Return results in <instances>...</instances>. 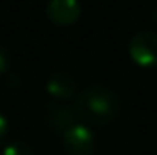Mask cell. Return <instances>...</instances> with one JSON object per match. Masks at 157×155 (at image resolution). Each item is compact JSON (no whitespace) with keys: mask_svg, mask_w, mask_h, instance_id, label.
I'll return each mask as SVG.
<instances>
[{"mask_svg":"<svg viewBox=\"0 0 157 155\" xmlns=\"http://www.w3.org/2000/svg\"><path fill=\"white\" fill-rule=\"evenodd\" d=\"M72 109L85 124L107 125L121 113V98L110 88L94 85L78 92L74 98Z\"/></svg>","mask_w":157,"mask_h":155,"instance_id":"1","label":"cell"},{"mask_svg":"<svg viewBox=\"0 0 157 155\" xmlns=\"http://www.w3.org/2000/svg\"><path fill=\"white\" fill-rule=\"evenodd\" d=\"M129 55L142 68H157V34L137 32L129 42Z\"/></svg>","mask_w":157,"mask_h":155,"instance_id":"2","label":"cell"},{"mask_svg":"<svg viewBox=\"0 0 157 155\" xmlns=\"http://www.w3.org/2000/svg\"><path fill=\"white\" fill-rule=\"evenodd\" d=\"M62 147L67 155H94L95 137L87 125H74L62 134Z\"/></svg>","mask_w":157,"mask_h":155,"instance_id":"3","label":"cell"},{"mask_svg":"<svg viewBox=\"0 0 157 155\" xmlns=\"http://www.w3.org/2000/svg\"><path fill=\"white\" fill-rule=\"evenodd\" d=\"M45 13L48 20H52L55 25L60 27L72 25L78 20L82 13L80 0H48Z\"/></svg>","mask_w":157,"mask_h":155,"instance_id":"4","label":"cell"},{"mask_svg":"<svg viewBox=\"0 0 157 155\" xmlns=\"http://www.w3.org/2000/svg\"><path fill=\"white\" fill-rule=\"evenodd\" d=\"M77 113L72 107H67L63 103L52 102L45 107V122L52 130L59 134H65L69 128L77 125Z\"/></svg>","mask_w":157,"mask_h":155,"instance_id":"5","label":"cell"},{"mask_svg":"<svg viewBox=\"0 0 157 155\" xmlns=\"http://www.w3.org/2000/svg\"><path fill=\"white\" fill-rule=\"evenodd\" d=\"M45 90L52 98L59 102L70 100L77 95V80L67 72H55L48 77Z\"/></svg>","mask_w":157,"mask_h":155,"instance_id":"6","label":"cell"},{"mask_svg":"<svg viewBox=\"0 0 157 155\" xmlns=\"http://www.w3.org/2000/svg\"><path fill=\"white\" fill-rule=\"evenodd\" d=\"M2 155H35V153H33V149L27 142L17 140V142L9 143V145L3 149Z\"/></svg>","mask_w":157,"mask_h":155,"instance_id":"7","label":"cell"},{"mask_svg":"<svg viewBox=\"0 0 157 155\" xmlns=\"http://www.w3.org/2000/svg\"><path fill=\"white\" fill-rule=\"evenodd\" d=\"M10 64H12V57H10L9 50H7L5 47L0 45V75H3V73L9 72Z\"/></svg>","mask_w":157,"mask_h":155,"instance_id":"8","label":"cell"},{"mask_svg":"<svg viewBox=\"0 0 157 155\" xmlns=\"http://www.w3.org/2000/svg\"><path fill=\"white\" fill-rule=\"evenodd\" d=\"M9 132H10V125H9V120L0 113V145L7 140L9 137Z\"/></svg>","mask_w":157,"mask_h":155,"instance_id":"9","label":"cell"},{"mask_svg":"<svg viewBox=\"0 0 157 155\" xmlns=\"http://www.w3.org/2000/svg\"><path fill=\"white\" fill-rule=\"evenodd\" d=\"M152 18H154V22L157 24V9L154 10V12H152Z\"/></svg>","mask_w":157,"mask_h":155,"instance_id":"10","label":"cell"}]
</instances>
